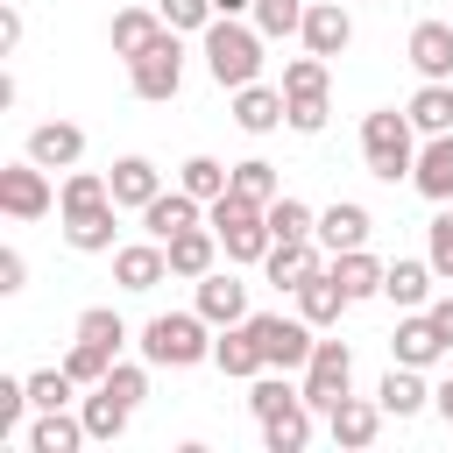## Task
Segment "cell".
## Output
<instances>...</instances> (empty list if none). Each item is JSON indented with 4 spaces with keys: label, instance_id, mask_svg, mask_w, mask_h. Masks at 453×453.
Masks as SVG:
<instances>
[{
    "label": "cell",
    "instance_id": "6da1fadb",
    "mask_svg": "<svg viewBox=\"0 0 453 453\" xmlns=\"http://www.w3.org/2000/svg\"><path fill=\"white\" fill-rule=\"evenodd\" d=\"M205 326H212L205 311H156L142 326V361L149 368H198V361H212V333Z\"/></svg>",
    "mask_w": 453,
    "mask_h": 453
},
{
    "label": "cell",
    "instance_id": "7a4b0ae2",
    "mask_svg": "<svg viewBox=\"0 0 453 453\" xmlns=\"http://www.w3.org/2000/svg\"><path fill=\"white\" fill-rule=\"evenodd\" d=\"M262 28H248L241 14H212V28H205V71L226 85V92H241V85H255V71H262Z\"/></svg>",
    "mask_w": 453,
    "mask_h": 453
},
{
    "label": "cell",
    "instance_id": "3957f363",
    "mask_svg": "<svg viewBox=\"0 0 453 453\" xmlns=\"http://www.w3.org/2000/svg\"><path fill=\"white\" fill-rule=\"evenodd\" d=\"M361 163H368V177H382V184L411 177V163H418V127H411V113L375 106V113L361 120Z\"/></svg>",
    "mask_w": 453,
    "mask_h": 453
},
{
    "label": "cell",
    "instance_id": "277c9868",
    "mask_svg": "<svg viewBox=\"0 0 453 453\" xmlns=\"http://www.w3.org/2000/svg\"><path fill=\"white\" fill-rule=\"evenodd\" d=\"M212 234H219L226 262H262V255L276 248L269 205H255V198H241V191H219V198H212Z\"/></svg>",
    "mask_w": 453,
    "mask_h": 453
},
{
    "label": "cell",
    "instance_id": "5b68a950",
    "mask_svg": "<svg viewBox=\"0 0 453 453\" xmlns=\"http://www.w3.org/2000/svg\"><path fill=\"white\" fill-rule=\"evenodd\" d=\"M248 333H255V347H262V368H304L311 347H319L304 311H297V319H283V311H255Z\"/></svg>",
    "mask_w": 453,
    "mask_h": 453
},
{
    "label": "cell",
    "instance_id": "8992f818",
    "mask_svg": "<svg viewBox=\"0 0 453 453\" xmlns=\"http://www.w3.org/2000/svg\"><path fill=\"white\" fill-rule=\"evenodd\" d=\"M127 85H134V99H177V85H184V50H177V28H163V42H149L142 57H127Z\"/></svg>",
    "mask_w": 453,
    "mask_h": 453
},
{
    "label": "cell",
    "instance_id": "52a82bcc",
    "mask_svg": "<svg viewBox=\"0 0 453 453\" xmlns=\"http://www.w3.org/2000/svg\"><path fill=\"white\" fill-rule=\"evenodd\" d=\"M304 403L311 411H333L347 389H354V354H347V340H319L311 347V361H304Z\"/></svg>",
    "mask_w": 453,
    "mask_h": 453
},
{
    "label": "cell",
    "instance_id": "ba28073f",
    "mask_svg": "<svg viewBox=\"0 0 453 453\" xmlns=\"http://www.w3.org/2000/svg\"><path fill=\"white\" fill-rule=\"evenodd\" d=\"M50 205H57V191H50V170L35 156H21V163L0 170V212L7 219H42Z\"/></svg>",
    "mask_w": 453,
    "mask_h": 453
},
{
    "label": "cell",
    "instance_id": "9c48e42d",
    "mask_svg": "<svg viewBox=\"0 0 453 453\" xmlns=\"http://www.w3.org/2000/svg\"><path fill=\"white\" fill-rule=\"evenodd\" d=\"M170 276V248L149 234V241H127V248H113V283L120 290H156Z\"/></svg>",
    "mask_w": 453,
    "mask_h": 453
},
{
    "label": "cell",
    "instance_id": "30bf717a",
    "mask_svg": "<svg viewBox=\"0 0 453 453\" xmlns=\"http://www.w3.org/2000/svg\"><path fill=\"white\" fill-rule=\"evenodd\" d=\"M382 403H368V396H340L333 411H326V432H333V446H347V453H361V446H375V432H382Z\"/></svg>",
    "mask_w": 453,
    "mask_h": 453
},
{
    "label": "cell",
    "instance_id": "8fae6325",
    "mask_svg": "<svg viewBox=\"0 0 453 453\" xmlns=\"http://www.w3.org/2000/svg\"><path fill=\"white\" fill-rule=\"evenodd\" d=\"M297 35H304V50H311V57H340V50L354 42V21H347V7H340V0H311Z\"/></svg>",
    "mask_w": 453,
    "mask_h": 453
},
{
    "label": "cell",
    "instance_id": "7c38bea8",
    "mask_svg": "<svg viewBox=\"0 0 453 453\" xmlns=\"http://www.w3.org/2000/svg\"><path fill=\"white\" fill-rule=\"evenodd\" d=\"M113 212H120L113 198H92V205H71V212H64V241H71L78 255H106V248H113Z\"/></svg>",
    "mask_w": 453,
    "mask_h": 453
},
{
    "label": "cell",
    "instance_id": "4fadbf2b",
    "mask_svg": "<svg viewBox=\"0 0 453 453\" xmlns=\"http://www.w3.org/2000/svg\"><path fill=\"white\" fill-rule=\"evenodd\" d=\"M439 354H453L446 340H439V326H432V311H411L396 333H389V361H403V368H432Z\"/></svg>",
    "mask_w": 453,
    "mask_h": 453
},
{
    "label": "cell",
    "instance_id": "5bb4252c",
    "mask_svg": "<svg viewBox=\"0 0 453 453\" xmlns=\"http://www.w3.org/2000/svg\"><path fill=\"white\" fill-rule=\"evenodd\" d=\"M411 184L432 198V205H453V134H425L418 163H411Z\"/></svg>",
    "mask_w": 453,
    "mask_h": 453
},
{
    "label": "cell",
    "instance_id": "9a60e30c",
    "mask_svg": "<svg viewBox=\"0 0 453 453\" xmlns=\"http://www.w3.org/2000/svg\"><path fill=\"white\" fill-rule=\"evenodd\" d=\"M28 156H35L42 170H78V156H85V127H71V120H42V127H28Z\"/></svg>",
    "mask_w": 453,
    "mask_h": 453
},
{
    "label": "cell",
    "instance_id": "2e32d148",
    "mask_svg": "<svg viewBox=\"0 0 453 453\" xmlns=\"http://www.w3.org/2000/svg\"><path fill=\"white\" fill-rule=\"evenodd\" d=\"M198 205H205V198H191L184 184H177V191H156V198L142 205V226H149L156 241H177V234L198 226Z\"/></svg>",
    "mask_w": 453,
    "mask_h": 453
},
{
    "label": "cell",
    "instance_id": "e0dca14e",
    "mask_svg": "<svg viewBox=\"0 0 453 453\" xmlns=\"http://www.w3.org/2000/svg\"><path fill=\"white\" fill-rule=\"evenodd\" d=\"M368 205H354V198H340V205H326L319 212V248L326 255H347V248H368Z\"/></svg>",
    "mask_w": 453,
    "mask_h": 453
},
{
    "label": "cell",
    "instance_id": "ac0fdd59",
    "mask_svg": "<svg viewBox=\"0 0 453 453\" xmlns=\"http://www.w3.org/2000/svg\"><path fill=\"white\" fill-rule=\"evenodd\" d=\"M403 57L418 64V78H453V21H418Z\"/></svg>",
    "mask_w": 453,
    "mask_h": 453
},
{
    "label": "cell",
    "instance_id": "d6986e66",
    "mask_svg": "<svg viewBox=\"0 0 453 453\" xmlns=\"http://www.w3.org/2000/svg\"><path fill=\"white\" fill-rule=\"evenodd\" d=\"M283 85H241L234 92V127H248V134H269V127H283Z\"/></svg>",
    "mask_w": 453,
    "mask_h": 453
},
{
    "label": "cell",
    "instance_id": "ffe728a7",
    "mask_svg": "<svg viewBox=\"0 0 453 453\" xmlns=\"http://www.w3.org/2000/svg\"><path fill=\"white\" fill-rule=\"evenodd\" d=\"M106 184H113V205H134V212H142V205L163 191V170H156L149 156H120V163L106 170Z\"/></svg>",
    "mask_w": 453,
    "mask_h": 453
},
{
    "label": "cell",
    "instance_id": "44dd1931",
    "mask_svg": "<svg viewBox=\"0 0 453 453\" xmlns=\"http://www.w3.org/2000/svg\"><path fill=\"white\" fill-rule=\"evenodd\" d=\"M311 269H326V262H319V241H276V248L262 255V276H269L276 290H297Z\"/></svg>",
    "mask_w": 453,
    "mask_h": 453
},
{
    "label": "cell",
    "instance_id": "7402d4cb",
    "mask_svg": "<svg viewBox=\"0 0 453 453\" xmlns=\"http://www.w3.org/2000/svg\"><path fill=\"white\" fill-rule=\"evenodd\" d=\"M198 311H205L212 326H241V319H248V283H234L226 269L198 276Z\"/></svg>",
    "mask_w": 453,
    "mask_h": 453
},
{
    "label": "cell",
    "instance_id": "603a6c76",
    "mask_svg": "<svg viewBox=\"0 0 453 453\" xmlns=\"http://www.w3.org/2000/svg\"><path fill=\"white\" fill-rule=\"evenodd\" d=\"M212 368H219V375H234V382H255V375H262V347H255L248 319H241V326H226V333L212 340Z\"/></svg>",
    "mask_w": 453,
    "mask_h": 453
},
{
    "label": "cell",
    "instance_id": "cb8c5ba5",
    "mask_svg": "<svg viewBox=\"0 0 453 453\" xmlns=\"http://www.w3.org/2000/svg\"><path fill=\"white\" fill-rule=\"evenodd\" d=\"M375 403H382L389 418H418V411L432 403V389H425V368H403V361H389V375H382Z\"/></svg>",
    "mask_w": 453,
    "mask_h": 453
},
{
    "label": "cell",
    "instance_id": "d4e9b609",
    "mask_svg": "<svg viewBox=\"0 0 453 453\" xmlns=\"http://www.w3.org/2000/svg\"><path fill=\"white\" fill-rule=\"evenodd\" d=\"M170 248V276H184V283H198V276H212V255H219V234L212 226H191V234H177V241H163Z\"/></svg>",
    "mask_w": 453,
    "mask_h": 453
},
{
    "label": "cell",
    "instance_id": "484cf974",
    "mask_svg": "<svg viewBox=\"0 0 453 453\" xmlns=\"http://www.w3.org/2000/svg\"><path fill=\"white\" fill-rule=\"evenodd\" d=\"M432 276H439L432 262H389V269H382V297L403 304V311H425V304H432Z\"/></svg>",
    "mask_w": 453,
    "mask_h": 453
},
{
    "label": "cell",
    "instance_id": "4316f807",
    "mask_svg": "<svg viewBox=\"0 0 453 453\" xmlns=\"http://www.w3.org/2000/svg\"><path fill=\"white\" fill-rule=\"evenodd\" d=\"M347 304H354V297L340 290V276H333V269H311V276L297 283V311H304L311 326H333V319H340Z\"/></svg>",
    "mask_w": 453,
    "mask_h": 453
},
{
    "label": "cell",
    "instance_id": "83f0119b",
    "mask_svg": "<svg viewBox=\"0 0 453 453\" xmlns=\"http://www.w3.org/2000/svg\"><path fill=\"white\" fill-rule=\"evenodd\" d=\"M403 113H411L418 134H453V85H446V78H425Z\"/></svg>",
    "mask_w": 453,
    "mask_h": 453
},
{
    "label": "cell",
    "instance_id": "f1b7e54d",
    "mask_svg": "<svg viewBox=\"0 0 453 453\" xmlns=\"http://www.w3.org/2000/svg\"><path fill=\"white\" fill-rule=\"evenodd\" d=\"M163 28H170V21H163L156 7H120V14H113V57H142L149 42H163Z\"/></svg>",
    "mask_w": 453,
    "mask_h": 453
},
{
    "label": "cell",
    "instance_id": "f546056e",
    "mask_svg": "<svg viewBox=\"0 0 453 453\" xmlns=\"http://www.w3.org/2000/svg\"><path fill=\"white\" fill-rule=\"evenodd\" d=\"M326 269H333V276H340V290L361 304V297H382V269H389V262H375L368 248H347V255H333Z\"/></svg>",
    "mask_w": 453,
    "mask_h": 453
},
{
    "label": "cell",
    "instance_id": "4dcf8cb0",
    "mask_svg": "<svg viewBox=\"0 0 453 453\" xmlns=\"http://www.w3.org/2000/svg\"><path fill=\"white\" fill-rule=\"evenodd\" d=\"M262 446H269V453H304V446H311V403L297 396L290 411L262 418Z\"/></svg>",
    "mask_w": 453,
    "mask_h": 453
},
{
    "label": "cell",
    "instance_id": "1f68e13d",
    "mask_svg": "<svg viewBox=\"0 0 453 453\" xmlns=\"http://www.w3.org/2000/svg\"><path fill=\"white\" fill-rule=\"evenodd\" d=\"M78 418H85V432H92V439H99V446H113V439H120V432H127V418H134V403H120V396H113V389H92V396H85V411H78Z\"/></svg>",
    "mask_w": 453,
    "mask_h": 453
},
{
    "label": "cell",
    "instance_id": "d6a6232c",
    "mask_svg": "<svg viewBox=\"0 0 453 453\" xmlns=\"http://www.w3.org/2000/svg\"><path fill=\"white\" fill-rule=\"evenodd\" d=\"M92 432H85V418H64V411H42L35 418V432H28V453H78Z\"/></svg>",
    "mask_w": 453,
    "mask_h": 453
},
{
    "label": "cell",
    "instance_id": "836d02e7",
    "mask_svg": "<svg viewBox=\"0 0 453 453\" xmlns=\"http://www.w3.org/2000/svg\"><path fill=\"white\" fill-rule=\"evenodd\" d=\"M177 184H184L191 198H205V205H212L219 191H234V163H219V156H191V163L177 170Z\"/></svg>",
    "mask_w": 453,
    "mask_h": 453
},
{
    "label": "cell",
    "instance_id": "e575fe53",
    "mask_svg": "<svg viewBox=\"0 0 453 453\" xmlns=\"http://www.w3.org/2000/svg\"><path fill=\"white\" fill-rule=\"evenodd\" d=\"M269 234L276 241H319V212L283 191V198H269Z\"/></svg>",
    "mask_w": 453,
    "mask_h": 453
},
{
    "label": "cell",
    "instance_id": "d590c367",
    "mask_svg": "<svg viewBox=\"0 0 453 453\" xmlns=\"http://www.w3.org/2000/svg\"><path fill=\"white\" fill-rule=\"evenodd\" d=\"M304 389H290V368H262L255 375V389H248V411L255 418H276V411H290Z\"/></svg>",
    "mask_w": 453,
    "mask_h": 453
},
{
    "label": "cell",
    "instance_id": "8d00e7d4",
    "mask_svg": "<svg viewBox=\"0 0 453 453\" xmlns=\"http://www.w3.org/2000/svg\"><path fill=\"white\" fill-rule=\"evenodd\" d=\"M78 340H92V347L120 354V347H127V326H120V311H113V304H85V311H78Z\"/></svg>",
    "mask_w": 453,
    "mask_h": 453
},
{
    "label": "cell",
    "instance_id": "74e56055",
    "mask_svg": "<svg viewBox=\"0 0 453 453\" xmlns=\"http://www.w3.org/2000/svg\"><path fill=\"white\" fill-rule=\"evenodd\" d=\"M283 99H326V57H290L283 64Z\"/></svg>",
    "mask_w": 453,
    "mask_h": 453
},
{
    "label": "cell",
    "instance_id": "f35d334b",
    "mask_svg": "<svg viewBox=\"0 0 453 453\" xmlns=\"http://www.w3.org/2000/svg\"><path fill=\"white\" fill-rule=\"evenodd\" d=\"M234 191H241V198H255V205H269V198H283V184H276V163H262V156H248V163H234Z\"/></svg>",
    "mask_w": 453,
    "mask_h": 453
},
{
    "label": "cell",
    "instance_id": "ab89813d",
    "mask_svg": "<svg viewBox=\"0 0 453 453\" xmlns=\"http://www.w3.org/2000/svg\"><path fill=\"white\" fill-rule=\"evenodd\" d=\"M64 368H71V382H78V389H99V382H106V368H113V354H106V347H92V340H71Z\"/></svg>",
    "mask_w": 453,
    "mask_h": 453
},
{
    "label": "cell",
    "instance_id": "60d3db41",
    "mask_svg": "<svg viewBox=\"0 0 453 453\" xmlns=\"http://www.w3.org/2000/svg\"><path fill=\"white\" fill-rule=\"evenodd\" d=\"M71 389H78L71 368H35V375H28V403H35V411H64Z\"/></svg>",
    "mask_w": 453,
    "mask_h": 453
},
{
    "label": "cell",
    "instance_id": "b9f144b4",
    "mask_svg": "<svg viewBox=\"0 0 453 453\" xmlns=\"http://www.w3.org/2000/svg\"><path fill=\"white\" fill-rule=\"evenodd\" d=\"M255 28L276 42V35H297L304 28V0H255Z\"/></svg>",
    "mask_w": 453,
    "mask_h": 453
},
{
    "label": "cell",
    "instance_id": "7bdbcfd3",
    "mask_svg": "<svg viewBox=\"0 0 453 453\" xmlns=\"http://www.w3.org/2000/svg\"><path fill=\"white\" fill-rule=\"evenodd\" d=\"M156 14H163V21L177 28V35H184V28H198V35H205L219 7H212V0H156Z\"/></svg>",
    "mask_w": 453,
    "mask_h": 453
},
{
    "label": "cell",
    "instance_id": "ee69618b",
    "mask_svg": "<svg viewBox=\"0 0 453 453\" xmlns=\"http://www.w3.org/2000/svg\"><path fill=\"white\" fill-rule=\"evenodd\" d=\"M99 389H113L120 403H142V396H149V368H134V361H113Z\"/></svg>",
    "mask_w": 453,
    "mask_h": 453
},
{
    "label": "cell",
    "instance_id": "f6af8a7d",
    "mask_svg": "<svg viewBox=\"0 0 453 453\" xmlns=\"http://www.w3.org/2000/svg\"><path fill=\"white\" fill-rule=\"evenodd\" d=\"M425 262H432L439 276H453V205L432 219V234H425Z\"/></svg>",
    "mask_w": 453,
    "mask_h": 453
},
{
    "label": "cell",
    "instance_id": "bcb514c9",
    "mask_svg": "<svg viewBox=\"0 0 453 453\" xmlns=\"http://www.w3.org/2000/svg\"><path fill=\"white\" fill-rule=\"evenodd\" d=\"M283 106H290V113H283V127H297V134H319V127H326V113H333L326 99H283Z\"/></svg>",
    "mask_w": 453,
    "mask_h": 453
},
{
    "label": "cell",
    "instance_id": "7dc6e473",
    "mask_svg": "<svg viewBox=\"0 0 453 453\" xmlns=\"http://www.w3.org/2000/svg\"><path fill=\"white\" fill-rule=\"evenodd\" d=\"M21 411H35V403H28V382H14V375H0V439L14 432V418H21Z\"/></svg>",
    "mask_w": 453,
    "mask_h": 453
},
{
    "label": "cell",
    "instance_id": "c3c4849f",
    "mask_svg": "<svg viewBox=\"0 0 453 453\" xmlns=\"http://www.w3.org/2000/svg\"><path fill=\"white\" fill-rule=\"evenodd\" d=\"M21 283H28V255L21 248H0V297H14Z\"/></svg>",
    "mask_w": 453,
    "mask_h": 453
},
{
    "label": "cell",
    "instance_id": "681fc988",
    "mask_svg": "<svg viewBox=\"0 0 453 453\" xmlns=\"http://www.w3.org/2000/svg\"><path fill=\"white\" fill-rule=\"evenodd\" d=\"M0 50H21V7L0 0Z\"/></svg>",
    "mask_w": 453,
    "mask_h": 453
},
{
    "label": "cell",
    "instance_id": "f907efd6",
    "mask_svg": "<svg viewBox=\"0 0 453 453\" xmlns=\"http://www.w3.org/2000/svg\"><path fill=\"white\" fill-rule=\"evenodd\" d=\"M425 311H432V326H439V340H446V347H453V297H432V304H425Z\"/></svg>",
    "mask_w": 453,
    "mask_h": 453
},
{
    "label": "cell",
    "instance_id": "816d5d0a",
    "mask_svg": "<svg viewBox=\"0 0 453 453\" xmlns=\"http://www.w3.org/2000/svg\"><path fill=\"white\" fill-rule=\"evenodd\" d=\"M432 411H439V418H446V425H453V375H446V382H439V389H432Z\"/></svg>",
    "mask_w": 453,
    "mask_h": 453
},
{
    "label": "cell",
    "instance_id": "f5cc1de1",
    "mask_svg": "<svg viewBox=\"0 0 453 453\" xmlns=\"http://www.w3.org/2000/svg\"><path fill=\"white\" fill-rule=\"evenodd\" d=\"M219 14H255V0H212Z\"/></svg>",
    "mask_w": 453,
    "mask_h": 453
}]
</instances>
